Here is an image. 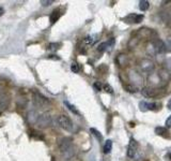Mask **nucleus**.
Here are the masks:
<instances>
[{
  "instance_id": "nucleus-17",
  "label": "nucleus",
  "mask_w": 171,
  "mask_h": 161,
  "mask_svg": "<svg viewBox=\"0 0 171 161\" xmlns=\"http://www.w3.org/2000/svg\"><path fill=\"white\" fill-rule=\"evenodd\" d=\"M10 104V97L8 95H2L0 97V107L2 110H6Z\"/></svg>"
},
{
  "instance_id": "nucleus-32",
  "label": "nucleus",
  "mask_w": 171,
  "mask_h": 161,
  "mask_svg": "<svg viewBox=\"0 0 171 161\" xmlns=\"http://www.w3.org/2000/svg\"><path fill=\"white\" fill-rule=\"evenodd\" d=\"M103 89H104L106 93H113V90H112V88L110 87L109 85L108 84H105V85H103Z\"/></svg>"
},
{
  "instance_id": "nucleus-6",
  "label": "nucleus",
  "mask_w": 171,
  "mask_h": 161,
  "mask_svg": "<svg viewBox=\"0 0 171 161\" xmlns=\"http://www.w3.org/2000/svg\"><path fill=\"white\" fill-rule=\"evenodd\" d=\"M137 36L140 39H149L150 41L156 39L157 34L155 32L153 29L151 28H146V27H143V28L139 29L137 32Z\"/></svg>"
},
{
  "instance_id": "nucleus-21",
  "label": "nucleus",
  "mask_w": 171,
  "mask_h": 161,
  "mask_svg": "<svg viewBox=\"0 0 171 161\" xmlns=\"http://www.w3.org/2000/svg\"><path fill=\"white\" fill-rule=\"evenodd\" d=\"M111 148H112V141L111 140H107V141H105L104 147H103V152H104V154H109Z\"/></svg>"
},
{
  "instance_id": "nucleus-3",
  "label": "nucleus",
  "mask_w": 171,
  "mask_h": 161,
  "mask_svg": "<svg viewBox=\"0 0 171 161\" xmlns=\"http://www.w3.org/2000/svg\"><path fill=\"white\" fill-rule=\"evenodd\" d=\"M57 122L59 125V127L62 128L65 131H72L73 130V122L71 120L70 117L66 115H59L57 117Z\"/></svg>"
},
{
  "instance_id": "nucleus-19",
  "label": "nucleus",
  "mask_w": 171,
  "mask_h": 161,
  "mask_svg": "<svg viewBox=\"0 0 171 161\" xmlns=\"http://www.w3.org/2000/svg\"><path fill=\"white\" fill-rule=\"evenodd\" d=\"M155 133H156L157 136H165V138H168L169 136L168 130H167L165 127H156L155 128Z\"/></svg>"
},
{
  "instance_id": "nucleus-26",
  "label": "nucleus",
  "mask_w": 171,
  "mask_h": 161,
  "mask_svg": "<svg viewBox=\"0 0 171 161\" xmlns=\"http://www.w3.org/2000/svg\"><path fill=\"white\" fill-rule=\"evenodd\" d=\"M90 131L92 132V134L95 136L96 138H97L98 141H102V140H103V136H102V134L100 133V131H98V130H96V129H94V128H91V129H90Z\"/></svg>"
},
{
  "instance_id": "nucleus-33",
  "label": "nucleus",
  "mask_w": 171,
  "mask_h": 161,
  "mask_svg": "<svg viewBox=\"0 0 171 161\" xmlns=\"http://www.w3.org/2000/svg\"><path fill=\"white\" fill-rule=\"evenodd\" d=\"M93 86H94V88L96 89V91H102V89H103V85L100 82H95Z\"/></svg>"
},
{
  "instance_id": "nucleus-10",
  "label": "nucleus",
  "mask_w": 171,
  "mask_h": 161,
  "mask_svg": "<svg viewBox=\"0 0 171 161\" xmlns=\"http://www.w3.org/2000/svg\"><path fill=\"white\" fill-rule=\"evenodd\" d=\"M138 150V143L134 138L129 140L128 146H127V157L128 158H134L136 153Z\"/></svg>"
},
{
  "instance_id": "nucleus-15",
  "label": "nucleus",
  "mask_w": 171,
  "mask_h": 161,
  "mask_svg": "<svg viewBox=\"0 0 171 161\" xmlns=\"http://www.w3.org/2000/svg\"><path fill=\"white\" fill-rule=\"evenodd\" d=\"M115 40L113 39V38H111L109 41L101 43V44L97 46V52L98 53H105L107 50H109L110 47H112V46L115 45Z\"/></svg>"
},
{
  "instance_id": "nucleus-4",
  "label": "nucleus",
  "mask_w": 171,
  "mask_h": 161,
  "mask_svg": "<svg viewBox=\"0 0 171 161\" xmlns=\"http://www.w3.org/2000/svg\"><path fill=\"white\" fill-rule=\"evenodd\" d=\"M139 68L142 72H146V73H152V71L154 70L155 68V63L154 61L150 58H142L139 61Z\"/></svg>"
},
{
  "instance_id": "nucleus-25",
  "label": "nucleus",
  "mask_w": 171,
  "mask_h": 161,
  "mask_svg": "<svg viewBox=\"0 0 171 161\" xmlns=\"http://www.w3.org/2000/svg\"><path fill=\"white\" fill-rule=\"evenodd\" d=\"M64 104L66 105L67 109H69V110H70L71 112H72V113H74V114H75V115H80V113H79V111L77 110V109H76V107L74 106L73 104H71V103H69V102H67V101H65V102H64Z\"/></svg>"
},
{
  "instance_id": "nucleus-40",
  "label": "nucleus",
  "mask_w": 171,
  "mask_h": 161,
  "mask_svg": "<svg viewBox=\"0 0 171 161\" xmlns=\"http://www.w3.org/2000/svg\"><path fill=\"white\" fill-rule=\"evenodd\" d=\"M51 161H56V160H55V158H51Z\"/></svg>"
},
{
  "instance_id": "nucleus-37",
  "label": "nucleus",
  "mask_w": 171,
  "mask_h": 161,
  "mask_svg": "<svg viewBox=\"0 0 171 161\" xmlns=\"http://www.w3.org/2000/svg\"><path fill=\"white\" fill-rule=\"evenodd\" d=\"M167 107H168L169 110L171 111V99H170V100H169V101H168V104H167Z\"/></svg>"
},
{
  "instance_id": "nucleus-13",
  "label": "nucleus",
  "mask_w": 171,
  "mask_h": 161,
  "mask_svg": "<svg viewBox=\"0 0 171 161\" xmlns=\"http://www.w3.org/2000/svg\"><path fill=\"white\" fill-rule=\"evenodd\" d=\"M148 83L150 84V87H154V88H158L160 84H162V81H160L158 74L152 72L148 75Z\"/></svg>"
},
{
  "instance_id": "nucleus-36",
  "label": "nucleus",
  "mask_w": 171,
  "mask_h": 161,
  "mask_svg": "<svg viewBox=\"0 0 171 161\" xmlns=\"http://www.w3.org/2000/svg\"><path fill=\"white\" fill-rule=\"evenodd\" d=\"M3 13H4V10H3V8H1V7H0V16H2Z\"/></svg>"
},
{
  "instance_id": "nucleus-16",
  "label": "nucleus",
  "mask_w": 171,
  "mask_h": 161,
  "mask_svg": "<svg viewBox=\"0 0 171 161\" xmlns=\"http://www.w3.org/2000/svg\"><path fill=\"white\" fill-rule=\"evenodd\" d=\"M157 74H158L160 81L163 83H168L171 79V73L166 68H160L158 70V72H157Z\"/></svg>"
},
{
  "instance_id": "nucleus-12",
  "label": "nucleus",
  "mask_w": 171,
  "mask_h": 161,
  "mask_svg": "<svg viewBox=\"0 0 171 161\" xmlns=\"http://www.w3.org/2000/svg\"><path fill=\"white\" fill-rule=\"evenodd\" d=\"M143 20V15L142 14H135V13H132V14H128L123 18V22L127 24H139L141 23Z\"/></svg>"
},
{
  "instance_id": "nucleus-29",
  "label": "nucleus",
  "mask_w": 171,
  "mask_h": 161,
  "mask_svg": "<svg viewBox=\"0 0 171 161\" xmlns=\"http://www.w3.org/2000/svg\"><path fill=\"white\" fill-rule=\"evenodd\" d=\"M61 46L60 43H51L49 45H48V50H51V51H58Z\"/></svg>"
},
{
  "instance_id": "nucleus-7",
  "label": "nucleus",
  "mask_w": 171,
  "mask_h": 161,
  "mask_svg": "<svg viewBox=\"0 0 171 161\" xmlns=\"http://www.w3.org/2000/svg\"><path fill=\"white\" fill-rule=\"evenodd\" d=\"M163 88H154V87H144L141 90L143 97H146V98H156V97L160 96L162 93H163Z\"/></svg>"
},
{
  "instance_id": "nucleus-11",
  "label": "nucleus",
  "mask_w": 171,
  "mask_h": 161,
  "mask_svg": "<svg viewBox=\"0 0 171 161\" xmlns=\"http://www.w3.org/2000/svg\"><path fill=\"white\" fill-rule=\"evenodd\" d=\"M158 106H160L159 103H156V102H146V101H141L139 103V107L142 112H146V111H156L158 109Z\"/></svg>"
},
{
  "instance_id": "nucleus-39",
  "label": "nucleus",
  "mask_w": 171,
  "mask_h": 161,
  "mask_svg": "<svg viewBox=\"0 0 171 161\" xmlns=\"http://www.w3.org/2000/svg\"><path fill=\"white\" fill-rule=\"evenodd\" d=\"M169 159H170V160H171V153L169 154Z\"/></svg>"
},
{
  "instance_id": "nucleus-34",
  "label": "nucleus",
  "mask_w": 171,
  "mask_h": 161,
  "mask_svg": "<svg viewBox=\"0 0 171 161\" xmlns=\"http://www.w3.org/2000/svg\"><path fill=\"white\" fill-rule=\"evenodd\" d=\"M166 125H167L168 127H171V115L169 116L168 118H167V120H166Z\"/></svg>"
},
{
  "instance_id": "nucleus-31",
  "label": "nucleus",
  "mask_w": 171,
  "mask_h": 161,
  "mask_svg": "<svg viewBox=\"0 0 171 161\" xmlns=\"http://www.w3.org/2000/svg\"><path fill=\"white\" fill-rule=\"evenodd\" d=\"M165 67H164V68H166L167 69V70L169 71V72H170L171 73V58H169V59H167L165 61Z\"/></svg>"
},
{
  "instance_id": "nucleus-5",
  "label": "nucleus",
  "mask_w": 171,
  "mask_h": 161,
  "mask_svg": "<svg viewBox=\"0 0 171 161\" xmlns=\"http://www.w3.org/2000/svg\"><path fill=\"white\" fill-rule=\"evenodd\" d=\"M32 99H33L34 105L38 107H47V106H49V104H51L49 100H48L45 96L41 95L40 93H33Z\"/></svg>"
},
{
  "instance_id": "nucleus-35",
  "label": "nucleus",
  "mask_w": 171,
  "mask_h": 161,
  "mask_svg": "<svg viewBox=\"0 0 171 161\" xmlns=\"http://www.w3.org/2000/svg\"><path fill=\"white\" fill-rule=\"evenodd\" d=\"M49 58H53V59H56V60H59V57H56V55H51Z\"/></svg>"
},
{
  "instance_id": "nucleus-30",
  "label": "nucleus",
  "mask_w": 171,
  "mask_h": 161,
  "mask_svg": "<svg viewBox=\"0 0 171 161\" xmlns=\"http://www.w3.org/2000/svg\"><path fill=\"white\" fill-rule=\"evenodd\" d=\"M53 0H41V4L44 7H48L53 4Z\"/></svg>"
},
{
  "instance_id": "nucleus-23",
  "label": "nucleus",
  "mask_w": 171,
  "mask_h": 161,
  "mask_svg": "<svg viewBox=\"0 0 171 161\" xmlns=\"http://www.w3.org/2000/svg\"><path fill=\"white\" fill-rule=\"evenodd\" d=\"M160 16H162L164 22H166V23H171V12L169 11L162 12V13H160Z\"/></svg>"
},
{
  "instance_id": "nucleus-8",
  "label": "nucleus",
  "mask_w": 171,
  "mask_h": 161,
  "mask_svg": "<svg viewBox=\"0 0 171 161\" xmlns=\"http://www.w3.org/2000/svg\"><path fill=\"white\" fill-rule=\"evenodd\" d=\"M128 79H129V84L134 85L136 87L142 85L143 83V79L141 76L139 72H137L136 70H131L128 72Z\"/></svg>"
},
{
  "instance_id": "nucleus-18",
  "label": "nucleus",
  "mask_w": 171,
  "mask_h": 161,
  "mask_svg": "<svg viewBox=\"0 0 171 161\" xmlns=\"http://www.w3.org/2000/svg\"><path fill=\"white\" fill-rule=\"evenodd\" d=\"M97 38H98V36H96V34H94V36H89V37H87V38H84V43L86 44V45H93L94 43L97 41Z\"/></svg>"
},
{
  "instance_id": "nucleus-22",
  "label": "nucleus",
  "mask_w": 171,
  "mask_h": 161,
  "mask_svg": "<svg viewBox=\"0 0 171 161\" xmlns=\"http://www.w3.org/2000/svg\"><path fill=\"white\" fill-rule=\"evenodd\" d=\"M139 41H140V38L138 37V36L137 37L132 38V39L128 41V47L129 48H135L138 44H139Z\"/></svg>"
},
{
  "instance_id": "nucleus-28",
  "label": "nucleus",
  "mask_w": 171,
  "mask_h": 161,
  "mask_svg": "<svg viewBox=\"0 0 171 161\" xmlns=\"http://www.w3.org/2000/svg\"><path fill=\"white\" fill-rule=\"evenodd\" d=\"M71 70H72V72H74V73H78L79 70H80V66H79L77 62H73V63L71 65Z\"/></svg>"
},
{
  "instance_id": "nucleus-38",
  "label": "nucleus",
  "mask_w": 171,
  "mask_h": 161,
  "mask_svg": "<svg viewBox=\"0 0 171 161\" xmlns=\"http://www.w3.org/2000/svg\"><path fill=\"white\" fill-rule=\"evenodd\" d=\"M168 45L171 47V38H169V39H168Z\"/></svg>"
},
{
  "instance_id": "nucleus-9",
  "label": "nucleus",
  "mask_w": 171,
  "mask_h": 161,
  "mask_svg": "<svg viewBox=\"0 0 171 161\" xmlns=\"http://www.w3.org/2000/svg\"><path fill=\"white\" fill-rule=\"evenodd\" d=\"M152 45L154 47V52H155V55L156 54H164L166 51H167V45L165 44L163 40L160 39H154L151 41Z\"/></svg>"
},
{
  "instance_id": "nucleus-24",
  "label": "nucleus",
  "mask_w": 171,
  "mask_h": 161,
  "mask_svg": "<svg viewBox=\"0 0 171 161\" xmlns=\"http://www.w3.org/2000/svg\"><path fill=\"white\" fill-rule=\"evenodd\" d=\"M150 8V2L146 0H140L139 1V9L141 11H146Z\"/></svg>"
},
{
  "instance_id": "nucleus-14",
  "label": "nucleus",
  "mask_w": 171,
  "mask_h": 161,
  "mask_svg": "<svg viewBox=\"0 0 171 161\" xmlns=\"http://www.w3.org/2000/svg\"><path fill=\"white\" fill-rule=\"evenodd\" d=\"M115 62H117V65L121 68H125L127 67L129 63V57L127 56L126 54H119L117 58H115Z\"/></svg>"
},
{
  "instance_id": "nucleus-1",
  "label": "nucleus",
  "mask_w": 171,
  "mask_h": 161,
  "mask_svg": "<svg viewBox=\"0 0 171 161\" xmlns=\"http://www.w3.org/2000/svg\"><path fill=\"white\" fill-rule=\"evenodd\" d=\"M58 148L62 157L65 160H70L75 155V148L73 145V140L71 138H62L58 141Z\"/></svg>"
},
{
  "instance_id": "nucleus-27",
  "label": "nucleus",
  "mask_w": 171,
  "mask_h": 161,
  "mask_svg": "<svg viewBox=\"0 0 171 161\" xmlns=\"http://www.w3.org/2000/svg\"><path fill=\"white\" fill-rule=\"evenodd\" d=\"M124 88H125L126 91H128V93H136V91H138V87H136V86H134V85L132 84L125 85Z\"/></svg>"
},
{
  "instance_id": "nucleus-2",
  "label": "nucleus",
  "mask_w": 171,
  "mask_h": 161,
  "mask_svg": "<svg viewBox=\"0 0 171 161\" xmlns=\"http://www.w3.org/2000/svg\"><path fill=\"white\" fill-rule=\"evenodd\" d=\"M53 122V117L48 112H45L43 114H40L39 117H38L37 120V126L41 129H45V128H48Z\"/></svg>"
},
{
  "instance_id": "nucleus-20",
  "label": "nucleus",
  "mask_w": 171,
  "mask_h": 161,
  "mask_svg": "<svg viewBox=\"0 0 171 161\" xmlns=\"http://www.w3.org/2000/svg\"><path fill=\"white\" fill-rule=\"evenodd\" d=\"M60 16H61V12H60L59 9L55 10V11H53V13L51 14V17H49V20H51V24L56 23L57 20H59Z\"/></svg>"
}]
</instances>
